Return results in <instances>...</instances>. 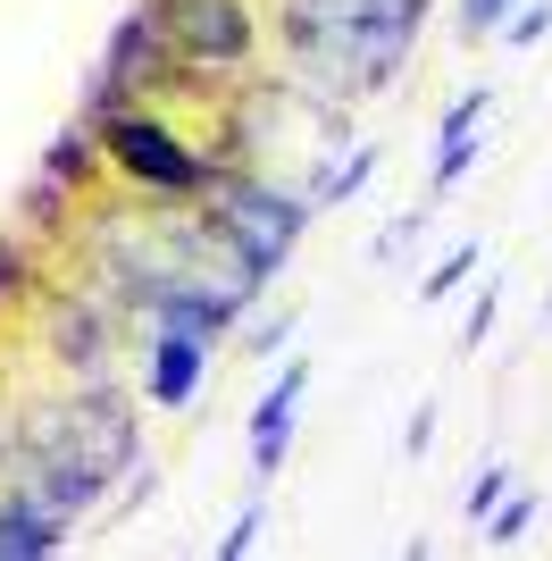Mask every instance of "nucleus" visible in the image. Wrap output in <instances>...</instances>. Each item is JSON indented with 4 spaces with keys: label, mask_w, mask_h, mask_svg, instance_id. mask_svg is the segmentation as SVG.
Here are the masks:
<instances>
[{
    "label": "nucleus",
    "mask_w": 552,
    "mask_h": 561,
    "mask_svg": "<svg viewBox=\"0 0 552 561\" xmlns=\"http://www.w3.org/2000/svg\"><path fill=\"white\" fill-rule=\"evenodd\" d=\"M68 545V519L43 512V503H25V512H0V553H18V561H43Z\"/></svg>",
    "instance_id": "7"
},
{
    "label": "nucleus",
    "mask_w": 552,
    "mask_h": 561,
    "mask_svg": "<svg viewBox=\"0 0 552 561\" xmlns=\"http://www.w3.org/2000/svg\"><path fill=\"white\" fill-rule=\"evenodd\" d=\"M485 335H494V285H485L478 302H469V319H460V344H469V352H478Z\"/></svg>",
    "instance_id": "14"
},
{
    "label": "nucleus",
    "mask_w": 552,
    "mask_h": 561,
    "mask_svg": "<svg viewBox=\"0 0 552 561\" xmlns=\"http://www.w3.org/2000/svg\"><path fill=\"white\" fill-rule=\"evenodd\" d=\"M252 537H260V512H243V519H234V528H227V537H218V553H252Z\"/></svg>",
    "instance_id": "15"
},
{
    "label": "nucleus",
    "mask_w": 552,
    "mask_h": 561,
    "mask_svg": "<svg viewBox=\"0 0 552 561\" xmlns=\"http://www.w3.org/2000/svg\"><path fill=\"white\" fill-rule=\"evenodd\" d=\"M510 0H460V34H503Z\"/></svg>",
    "instance_id": "13"
},
{
    "label": "nucleus",
    "mask_w": 552,
    "mask_h": 561,
    "mask_svg": "<svg viewBox=\"0 0 552 561\" xmlns=\"http://www.w3.org/2000/svg\"><path fill=\"white\" fill-rule=\"evenodd\" d=\"M202 377H209V335H193V328L151 335V369H142V402L151 411H184L202 394Z\"/></svg>",
    "instance_id": "3"
},
{
    "label": "nucleus",
    "mask_w": 552,
    "mask_h": 561,
    "mask_svg": "<svg viewBox=\"0 0 552 561\" xmlns=\"http://www.w3.org/2000/svg\"><path fill=\"white\" fill-rule=\"evenodd\" d=\"M469 277H478V243H460V252H444L436 268H427V285H418V294H427V302H444V294H460Z\"/></svg>",
    "instance_id": "9"
},
{
    "label": "nucleus",
    "mask_w": 552,
    "mask_h": 561,
    "mask_svg": "<svg viewBox=\"0 0 552 561\" xmlns=\"http://www.w3.org/2000/svg\"><path fill=\"white\" fill-rule=\"evenodd\" d=\"M101 151H110L126 176H135L142 193H202L209 185V160H193L176 142V126L151 110H110V126H101Z\"/></svg>",
    "instance_id": "2"
},
{
    "label": "nucleus",
    "mask_w": 552,
    "mask_h": 561,
    "mask_svg": "<svg viewBox=\"0 0 552 561\" xmlns=\"http://www.w3.org/2000/svg\"><path fill=\"white\" fill-rule=\"evenodd\" d=\"M301 227H310V202H285V193H260V185H234L227 202H209V234L234 252L243 285H268L294 260Z\"/></svg>",
    "instance_id": "1"
},
{
    "label": "nucleus",
    "mask_w": 552,
    "mask_h": 561,
    "mask_svg": "<svg viewBox=\"0 0 552 561\" xmlns=\"http://www.w3.org/2000/svg\"><path fill=\"white\" fill-rule=\"evenodd\" d=\"M301 394H310V360H285V369H276V386L260 394V411H252V478H276V469H285Z\"/></svg>",
    "instance_id": "4"
},
{
    "label": "nucleus",
    "mask_w": 552,
    "mask_h": 561,
    "mask_svg": "<svg viewBox=\"0 0 552 561\" xmlns=\"http://www.w3.org/2000/svg\"><path fill=\"white\" fill-rule=\"evenodd\" d=\"M478 126H485V93H460L452 101V117H444V142H436V193H452L460 185V168L478 160Z\"/></svg>",
    "instance_id": "6"
},
{
    "label": "nucleus",
    "mask_w": 552,
    "mask_h": 561,
    "mask_svg": "<svg viewBox=\"0 0 552 561\" xmlns=\"http://www.w3.org/2000/svg\"><path fill=\"white\" fill-rule=\"evenodd\" d=\"M503 494H510V469H503V461H494V469H478V486H469V519H485L494 503H503Z\"/></svg>",
    "instance_id": "12"
},
{
    "label": "nucleus",
    "mask_w": 552,
    "mask_h": 561,
    "mask_svg": "<svg viewBox=\"0 0 552 561\" xmlns=\"http://www.w3.org/2000/svg\"><path fill=\"white\" fill-rule=\"evenodd\" d=\"M528 528H536V494H519V486H510L503 503H494V512L478 519V537H485V545H519Z\"/></svg>",
    "instance_id": "8"
},
{
    "label": "nucleus",
    "mask_w": 552,
    "mask_h": 561,
    "mask_svg": "<svg viewBox=\"0 0 552 561\" xmlns=\"http://www.w3.org/2000/svg\"><path fill=\"white\" fill-rule=\"evenodd\" d=\"M544 34H552V0H528V9H510V18H503V43H519V50L544 43Z\"/></svg>",
    "instance_id": "11"
},
{
    "label": "nucleus",
    "mask_w": 552,
    "mask_h": 561,
    "mask_svg": "<svg viewBox=\"0 0 552 561\" xmlns=\"http://www.w3.org/2000/svg\"><path fill=\"white\" fill-rule=\"evenodd\" d=\"M168 25L184 34V50H218V59H243L252 50V18L234 0H168Z\"/></svg>",
    "instance_id": "5"
},
{
    "label": "nucleus",
    "mask_w": 552,
    "mask_h": 561,
    "mask_svg": "<svg viewBox=\"0 0 552 561\" xmlns=\"http://www.w3.org/2000/svg\"><path fill=\"white\" fill-rule=\"evenodd\" d=\"M368 176H377V151H360L352 168H335V176L319 185V202H310V210H326V202H352V193H368Z\"/></svg>",
    "instance_id": "10"
}]
</instances>
